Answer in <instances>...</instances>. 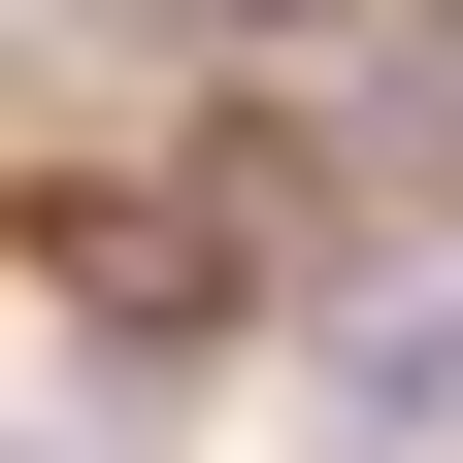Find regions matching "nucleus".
<instances>
[{"mask_svg":"<svg viewBox=\"0 0 463 463\" xmlns=\"http://www.w3.org/2000/svg\"><path fill=\"white\" fill-rule=\"evenodd\" d=\"M364 199H463V0H397V67H364Z\"/></svg>","mask_w":463,"mask_h":463,"instance_id":"nucleus-1","label":"nucleus"}]
</instances>
